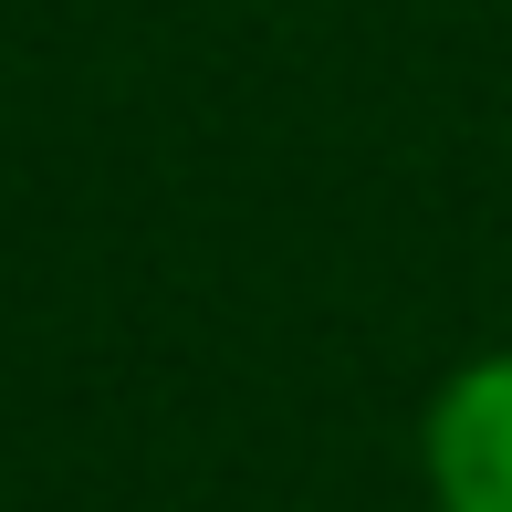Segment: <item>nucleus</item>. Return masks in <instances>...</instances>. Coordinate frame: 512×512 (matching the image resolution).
Listing matches in <instances>:
<instances>
[{"label":"nucleus","mask_w":512,"mask_h":512,"mask_svg":"<svg viewBox=\"0 0 512 512\" xmlns=\"http://www.w3.org/2000/svg\"><path fill=\"white\" fill-rule=\"evenodd\" d=\"M418 481L439 512H512V345L460 356L418 408Z\"/></svg>","instance_id":"nucleus-1"}]
</instances>
